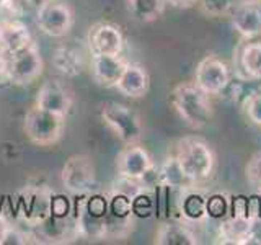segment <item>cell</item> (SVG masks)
<instances>
[{
  "instance_id": "6da1fadb",
  "label": "cell",
  "mask_w": 261,
  "mask_h": 245,
  "mask_svg": "<svg viewBox=\"0 0 261 245\" xmlns=\"http://www.w3.org/2000/svg\"><path fill=\"white\" fill-rule=\"evenodd\" d=\"M175 157L183 174L193 185L209 180L216 170V152L207 141L196 136L181 137L176 142Z\"/></svg>"
},
{
  "instance_id": "7a4b0ae2",
  "label": "cell",
  "mask_w": 261,
  "mask_h": 245,
  "mask_svg": "<svg viewBox=\"0 0 261 245\" xmlns=\"http://www.w3.org/2000/svg\"><path fill=\"white\" fill-rule=\"evenodd\" d=\"M170 103L178 116L193 129H204L214 114L209 95L202 92L194 82L175 85L170 93Z\"/></svg>"
},
{
  "instance_id": "3957f363",
  "label": "cell",
  "mask_w": 261,
  "mask_h": 245,
  "mask_svg": "<svg viewBox=\"0 0 261 245\" xmlns=\"http://www.w3.org/2000/svg\"><path fill=\"white\" fill-rule=\"evenodd\" d=\"M106 214H108V194L85 193L75 216L77 239L103 240L106 239Z\"/></svg>"
},
{
  "instance_id": "277c9868",
  "label": "cell",
  "mask_w": 261,
  "mask_h": 245,
  "mask_svg": "<svg viewBox=\"0 0 261 245\" xmlns=\"http://www.w3.org/2000/svg\"><path fill=\"white\" fill-rule=\"evenodd\" d=\"M100 116L111 133L124 144H136L144 136V121L134 108L108 100L100 106Z\"/></svg>"
},
{
  "instance_id": "5b68a950",
  "label": "cell",
  "mask_w": 261,
  "mask_h": 245,
  "mask_svg": "<svg viewBox=\"0 0 261 245\" xmlns=\"http://www.w3.org/2000/svg\"><path fill=\"white\" fill-rule=\"evenodd\" d=\"M65 128V118L33 105L23 118V133L35 145L49 147L61 141Z\"/></svg>"
},
{
  "instance_id": "8992f818",
  "label": "cell",
  "mask_w": 261,
  "mask_h": 245,
  "mask_svg": "<svg viewBox=\"0 0 261 245\" xmlns=\"http://www.w3.org/2000/svg\"><path fill=\"white\" fill-rule=\"evenodd\" d=\"M75 20L73 8L64 0H43L36 10V24L51 38L67 36Z\"/></svg>"
},
{
  "instance_id": "52a82bcc",
  "label": "cell",
  "mask_w": 261,
  "mask_h": 245,
  "mask_svg": "<svg viewBox=\"0 0 261 245\" xmlns=\"http://www.w3.org/2000/svg\"><path fill=\"white\" fill-rule=\"evenodd\" d=\"M155 163L149 151L139 142L126 144L116 157V172L118 177L130 182H142L145 186L147 178L155 174Z\"/></svg>"
},
{
  "instance_id": "ba28073f",
  "label": "cell",
  "mask_w": 261,
  "mask_h": 245,
  "mask_svg": "<svg viewBox=\"0 0 261 245\" xmlns=\"http://www.w3.org/2000/svg\"><path fill=\"white\" fill-rule=\"evenodd\" d=\"M194 84L207 95H219L232 84V70L216 54H207L196 65Z\"/></svg>"
},
{
  "instance_id": "9c48e42d",
  "label": "cell",
  "mask_w": 261,
  "mask_h": 245,
  "mask_svg": "<svg viewBox=\"0 0 261 245\" xmlns=\"http://www.w3.org/2000/svg\"><path fill=\"white\" fill-rule=\"evenodd\" d=\"M96 182V172L92 159L85 154H73L65 160L61 170V183L67 191L85 194L92 191Z\"/></svg>"
},
{
  "instance_id": "30bf717a",
  "label": "cell",
  "mask_w": 261,
  "mask_h": 245,
  "mask_svg": "<svg viewBox=\"0 0 261 245\" xmlns=\"http://www.w3.org/2000/svg\"><path fill=\"white\" fill-rule=\"evenodd\" d=\"M54 194L46 186H24L20 193L18 212L31 229L53 214Z\"/></svg>"
},
{
  "instance_id": "8fae6325",
  "label": "cell",
  "mask_w": 261,
  "mask_h": 245,
  "mask_svg": "<svg viewBox=\"0 0 261 245\" xmlns=\"http://www.w3.org/2000/svg\"><path fill=\"white\" fill-rule=\"evenodd\" d=\"M44 70V61L35 39L10 54V77L13 85L33 84Z\"/></svg>"
},
{
  "instance_id": "7c38bea8",
  "label": "cell",
  "mask_w": 261,
  "mask_h": 245,
  "mask_svg": "<svg viewBox=\"0 0 261 245\" xmlns=\"http://www.w3.org/2000/svg\"><path fill=\"white\" fill-rule=\"evenodd\" d=\"M33 105L67 118L73 105V90L62 79H47L39 87Z\"/></svg>"
},
{
  "instance_id": "4fadbf2b",
  "label": "cell",
  "mask_w": 261,
  "mask_h": 245,
  "mask_svg": "<svg viewBox=\"0 0 261 245\" xmlns=\"http://www.w3.org/2000/svg\"><path fill=\"white\" fill-rule=\"evenodd\" d=\"M87 43L92 54H122L126 39L116 23L100 21L88 30Z\"/></svg>"
},
{
  "instance_id": "5bb4252c",
  "label": "cell",
  "mask_w": 261,
  "mask_h": 245,
  "mask_svg": "<svg viewBox=\"0 0 261 245\" xmlns=\"http://www.w3.org/2000/svg\"><path fill=\"white\" fill-rule=\"evenodd\" d=\"M233 30L243 39L261 36V0H243L230 12Z\"/></svg>"
},
{
  "instance_id": "9a60e30c",
  "label": "cell",
  "mask_w": 261,
  "mask_h": 245,
  "mask_svg": "<svg viewBox=\"0 0 261 245\" xmlns=\"http://www.w3.org/2000/svg\"><path fill=\"white\" fill-rule=\"evenodd\" d=\"M127 61L121 54H92V74L98 85L116 87Z\"/></svg>"
},
{
  "instance_id": "2e32d148",
  "label": "cell",
  "mask_w": 261,
  "mask_h": 245,
  "mask_svg": "<svg viewBox=\"0 0 261 245\" xmlns=\"http://www.w3.org/2000/svg\"><path fill=\"white\" fill-rule=\"evenodd\" d=\"M196 185L186 186L179 190L178 196V212L179 219L186 224H201L207 219V194L196 190Z\"/></svg>"
},
{
  "instance_id": "e0dca14e",
  "label": "cell",
  "mask_w": 261,
  "mask_h": 245,
  "mask_svg": "<svg viewBox=\"0 0 261 245\" xmlns=\"http://www.w3.org/2000/svg\"><path fill=\"white\" fill-rule=\"evenodd\" d=\"M114 88L121 95L130 98V100L144 98L149 93L150 88V76L144 65L137 62H127L124 72H122V76Z\"/></svg>"
},
{
  "instance_id": "ac0fdd59",
  "label": "cell",
  "mask_w": 261,
  "mask_h": 245,
  "mask_svg": "<svg viewBox=\"0 0 261 245\" xmlns=\"http://www.w3.org/2000/svg\"><path fill=\"white\" fill-rule=\"evenodd\" d=\"M157 245H199V237L193 232V229L183 220H165L155 231Z\"/></svg>"
},
{
  "instance_id": "d6986e66",
  "label": "cell",
  "mask_w": 261,
  "mask_h": 245,
  "mask_svg": "<svg viewBox=\"0 0 261 245\" xmlns=\"http://www.w3.org/2000/svg\"><path fill=\"white\" fill-rule=\"evenodd\" d=\"M33 41L30 28L21 20H0V49L8 54L16 53Z\"/></svg>"
},
{
  "instance_id": "ffe728a7",
  "label": "cell",
  "mask_w": 261,
  "mask_h": 245,
  "mask_svg": "<svg viewBox=\"0 0 261 245\" xmlns=\"http://www.w3.org/2000/svg\"><path fill=\"white\" fill-rule=\"evenodd\" d=\"M237 67L245 79L261 82V41L243 43L237 51Z\"/></svg>"
},
{
  "instance_id": "44dd1931",
  "label": "cell",
  "mask_w": 261,
  "mask_h": 245,
  "mask_svg": "<svg viewBox=\"0 0 261 245\" xmlns=\"http://www.w3.org/2000/svg\"><path fill=\"white\" fill-rule=\"evenodd\" d=\"M51 64L64 77H77L84 70V57L80 51L70 46H59L53 51Z\"/></svg>"
},
{
  "instance_id": "7402d4cb",
  "label": "cell",
  "mask_w": 261,
  "mask_h": 245,
  "mask_svg": "<svg viewBox=\"0 0 261 245\" xmlns=\"http://www.w3.org/2000/svg\"><path fill=\"white\" fill-rule=\"evenodd\" d=\"M157 185L179 191L186 186H191L193 183L183 174V170L179 167L175 155H170V157H167L165 162L157 168Z\"/></svg>"
},
{
  "instance_id": "603a6c76",
  "label": "cell",
  "mask_w": 261,
  "mask_h": 245,
  "mask_svg": "<svg viewBox=\"0 0 261 245\" xmlns=\"http://www.w3.org/2000/svg\"><path fill=\"white\" fill-rule=\"evenodd\" d=\"M126 4L134 20L141 23H152L162 16L167 0H126Z\"/></svg>"
},
{
  "instance_id": "cb8c5ba5",
  "label": "cell",
  "mask_w": 261,
  "mask_h": 245,
  "mask_svg": "<svg viewBox=\"0 0 261 245\" xmlns=\"http://www.w3.org/2000/svg\"><path fill=\"white\" fill-rule=\"evenodd\" d=\"M207 208V219L211 220H222L225 219L232 211V196L227 193H211L207 194L206 201Z\"/></svg>"
},
{
  "instance_id": "d4e9b609",
  "label": "cell",
  "mask_w": 261,
  "mask_h": 245,
  "mask_svg": "<svg viewBox=\"0 0 261 245\" xmlns=\"http://www.w3.org/2000/svg\"><path fill=\"white\" fill-rule=\"evenodd\" d=\"M198 5L207 16H222L230 15L235 0H198Z\"/></svg>"
},
{
  "instance_id": "484cf974",
  "label": "cell",
  "mask_w": 261,
  "mask_h": 245,
  "mask_svg": "<svg viewBox=\"0 0 261 245\" xmlns=\"http://www.w3.org/2000/svg\"><path fill=\"white\" fill-rule=\"evenodd\" d=\"M243 110L253 125L261 126V92H253L245 96Z\"/></svg>"
},
{
  "instance_id": "4316f807",
  "label": "cell",
  "mask_w": 261,
  "mask_h": 245,
  "mask_svg": "<svg viewBox=\"0 0 261 245\" xmlns=\"http://www.w3.org/2000/svg\"><path fill=\"white\" fill-rule=\"evenodd\" d=\"M30 234L21 231L18 226H12L8 224L5 226L2 235H0V245H24L30 240Z\"/></svg>"
},
{
  "instance_id": "83f0119b",
  "label": "cell",
  "mask_w": 261,
  "mask_h": 245,
  "mask_svg": "<svg viewBox=\"0 0 261 245\" xmlns=\"http://www.w3.org/2000/svg\"><path fill=\"white\" fill-rule=\"evenodd\" d=\"M247 180L248 183L261 193V152L255 154L247 163Z\"/></svg>"
},
{
  "instance_id": "f1b7e54d",
  "label": "cell",
  "mask_w": 261,
  "mask_h": 245,
  "mask_svg": "<svg viewBox=\"0 0 261 245\" xmlns=\"http://www.w3.org/2000/svg\"><path fill=\"white\" fill-rule=\"evenodd\" d=\"M23 8L18 0H0V20H21Z\"/></svg>"
},
{
  "instance_id": "f546056e",
  "label": "cell",
  "mask_w": 261,
  "mask_h": 245,
  "mask_svg": "<svg viewBox=\"0 0 261 245\" xmlns=\"http://www.w3.org/2000/svg\"><path fill=\"white\" fill-rule=\"evenodd\" d=\"M12 84L10 77V54L0 49V85Z\"/></svg>"
},
{
  "instance_id": "4dcf8cb0",
  "label": "cell",
  "mask_w": 261,
  "mask_h": 245,
  "mask_svg": "<svg viewBox=\"0 0 261 245\" xmlns=\"http://www.w3.org/2000/svg\"><path fill=\"white\" fill-rule=\"evenodd\" d=\"M247 243L261 245V212L251 217L250 231H248V237H247Z\"/></svg>"
},
{
  "instance_id": "1f68e13d",
  "label": "cell",
  "mask_w": 261,
  "mask_h": 245,
  "mask_svg": "<svg viewBox=\"0 0 261 245\" xmlns=\"http://www.w3.org/2000/svg\"><path fill=\"white\" fill-rule=\"evenodd\" d=\"M167 4H170L175 8H191L194 5H198V0H167Z\"/></svg>"
},
{
  "instance_id": "d6a6232c",
  "label": "cell",
  "mask_w": 261,
  "mask_h": 245,
  "mask_svg": "<svg viewBox=\"0 0 261 245\" xmlns=\"http://www.w3.org/2000/svg\"><path fill=\"white\" fill-rule=\"evenodd\" d=\"M24 2H27V4H41L43 0H24Z\"/></svg>"
}]
</instances>
